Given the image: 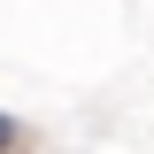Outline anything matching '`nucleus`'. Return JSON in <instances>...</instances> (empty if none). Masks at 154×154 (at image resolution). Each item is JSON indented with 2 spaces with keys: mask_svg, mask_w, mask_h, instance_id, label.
Listing matches in <instances>:
<instances>
[{
  "mask_svg": "<svg viewBox=\"0 0 154 154\" xmlns=\"http://www.w3.org/2000/svg\"><path fill=\"white\" fill-rule=\"evenodd\" d=\"M16 139H23V131H16V116L0 108V154H16Z\"/></svg>",
  "mask_w": 154,
  "mask_h": 154,
  "instance_id": "f257e3e1",
  "label": "nucleus"
}]
</instances>
